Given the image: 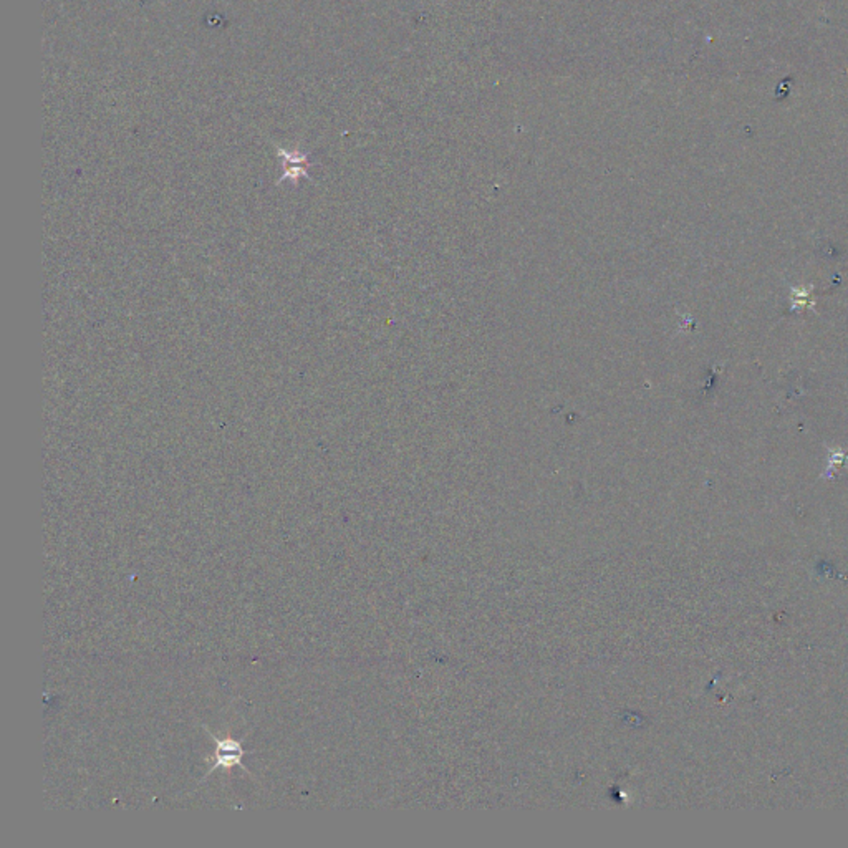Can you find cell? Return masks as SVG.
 <instances>
[{
	"label": "cell",
	"mask_w": 848,
	"mask_h": 848,
	"mask_svg": "<svg viewBox=\"0 0 848 848\" xmlns=\"http://www.w3.org/2000/svg\"><path fill=\"white\" fill-rule=\"evenodd\" d=\"M206 733L210 734V739L216 744V752H214L216 761L210 765L208 775L216 773L218 769L231 771L234 767H241V769L247 771L246 765L242 763L244 757H246L247 750L242 748V744L239 741L233 738L219 739L216 734H212L208 727H206Z\"/></svg>",
	"instance_id": "cell-1"
}]
</instances>
